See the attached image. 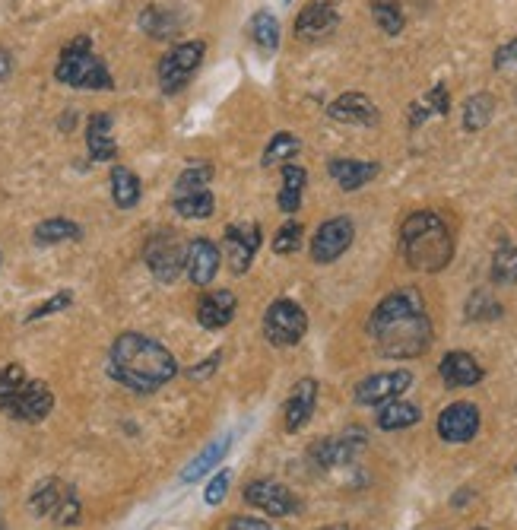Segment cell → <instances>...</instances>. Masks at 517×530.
Here are the masks:
<instances>
[{
	"instance_id": "obj_1",
	"label": "cell",
	"mask_w": 517,
	"mask_h": 530,
	"mask_svg": "<svg viewBox=\"0 0 517 530\" xmlns=\"http://www.w3.org/2000/svg\"><path fill=\"white\" fill-rule=\"evenodd\" d=\"M375 350L387 359H416L432 343V321L419 289H394L368 318Z\"/></svg>"
},
{
	"instance_id": "obj_2",
	"label": "cell",
	"mask_w": 517,
	"mask_h": 530,
	"mask_svg": "<svg viewBox=\"0 0 517 530\" xmlns=\"http://www.w3.org/2000/svg\"><path fill=\"white\" fill-rule=\"evenodd\" d=\"M108 375L134 394H153L178 375V362L159 340L127 331L112 343Z\"/></svg>"
},
{
	"instance_id": "obj_3",
	"label": "cell",
	"mask_w": 517,
	"mask_h": 530,
	"mask_svg": "<svg viewBox=\"0 0 517 530\" xmlns=\"http://www.w3.org/2000/svg\"><path fill=\"white\" fill-rule=\"evenodd\" d=\"M400 254L406 267L422 273L445 270L454 258V239L445 226V219L432 210L410 213L400 226Z\"/></svg>"
},
{
	"instance_id": "obj_4",
	"label": "cell",
	"mask_w": 517,
	"mask_h": 530,
	"mask_svg": "<svg viewBox=\"0 0 517 530\" xmlns=\"http://www.w3.org/2000/svg\"><path fill=\"white\" fill-rule=\"evenodd\" d=\"M54 77H58V83H64V86L96 89V93H105V89L115 86L112 73H108L99 54L92 51V42L86 39V35H77V39L61 51L58 67H54Z\"/></svg>"
},
{
	"instance_id": "obj_5",
	"label": "cell",
	"mask_w": 517,
	"mask_h": 530,
	"mask_svg": "<svg viewBox=\"0 0 517 530\" xmlns=\"http://www.w3.org/2000/svg\"><path fill=\"white\" fill-rule=\"evenodd\" d=\"M29 508L32 515L39 518H51L54 524H77L80 521V499L70 486H64L61 480H45L32 489L29 496Z\"/></svg>"
},
{
	"instance_id": "obj_6",
	"label": "cell",
	"mask_w": 517,
	"mask_h": 530,
	"mask_svg": "<svg viewBox=\"0 0 517 530\" xmlns=\"http://www.w3.org/2000/svg\"><path fill=\"white\" fill-rule=\"evenodd\" d=\"M203 54H207V45L203 42H184L165 54L159 61V89L165 96H175L191 83V77L203 64Z\"/></svg>"
},
{
	"instance_id": "obj_7",
	"label": "cell",
	"mask_w": 517,
	"mask_h": 530,
	"mask_svg": "<svg viewBox=\"0 0 517 530\" xmlns=\"http://www.w3.org/2000/svg\"><path fill=\"white\" fill-rule=\"evenodd\" d=\"M308 331V315L299 302L276 299L264 312V337L273 346H295Z\"/></svg>"
},
{
	"instance_id": "obj_8",
	"label": "cell",
	"mask_w": 517,
	"mask_h": 530,
	"mask_svg": "<svg viewBox=\"0 0 517 530\" xmlns=\"http://www.w3.org/2000/svg\"><path fill=\"white\" fill-rule=\"evenodd\" d=\"M356 239V223L349 216H334L318 226L315 239H311V261L315 264H334L337 258L349 251Z\"/></svg>"
},
{
	"instance_id": "obj_9",
	"label": "cell",
	"mask_w": 517,
	"mask_h": 530,
	"mask_svg": "<svg viewBox=\"0 0 517 530\" xmlns=\"http://www.w3.org/2000/svg\"><path fill=\"white\" fill-rule=\"evenodd\" d=\"M54 407V394L48 385H42V381H23V388L16 391L4 407L10 419H20V423H42V419L51 413Z\"/></svg>"
},
{
	"instance_id": "obj_10",
	"label": "cell",
	"mask_w": 517,
	"mask_h": 530,
	"mask_svg": "<svg viewBox=\"0 0 517 530\" xmlns=\"http://www.w3.org/2000/svg\"><path fill=\"white\" fill-rule=\"evenodd\" d=\"M413 385V375L406 369H397V372H378V375H368L362 378L353 397L359 407H381L387 400H397L406 388Z\"/></svg>"
},
{
	"instance_id": "obj_11",
	"label": "cell",
	"mask_w": 517,
	"mask_h": 530,
	"mask_svg": "<svg viewBox=\"0 0 517 530\" xmlns=\"http://www.w3.org/2000/svg\"><path fill=\"white\" fill-rule=\"evenodd\" d=\"M479 432V410L470 400H457L438 413V438L448 445H467Z\"/></svg>"
},
{
	"instance_id": "obj_12",
	"label": "cell",
	"mask_w": 517,
	"mask_h": 530,
	"mask_svg": "<svg viewBox=\"0 0 517 530\" xmlns=\"http://www.w3.org/2000/svg\"><path fill=\"white\" fill-rule=\"evenodd\" d=\"M143 261L159 283H175L184 270V251L172 235H156V239L146 242Z\"/></svg>"
},
{
	"instance_id": "obj_13",
	"label": "cell",
	"mask_w": 517,
	"mask_h": 530,
	"mask_svg": "<svg viewBox=\"0 0 517 530\" xmlns=\"http://www.w3.org/2000/svg\"><path fill=\"white\" fill-rule=\"evenodd\" d=\"M245 502L254 505V508H261L264 515L270 518H286L292 515L295 508H299V502H295L292 492L283 486V483H276V480H254L245 486Z\"/></svg>"
},
{
	"instance_id": "obj_14",
	"label": "cell",
	"mask_w": 517,
	"mask_h": 530,
	"mask_svg": "<svg viewBox=\"0 0 517 530\" xmlns=\"http://www.w3.org/2000/svg\"><path fill=\"white\" fill-rule=\"evenodd\" d=\"M257 248H261V226L257 223H238L226 229V251H229V267L232 273H248Z\"/></svg>"
},
{
	"instance_id": "obj_15",
	"label": "cell",
	"mask_w": 517,
	"mask_h": 530,
	"mask_svg": "<svg viewBox=\"0 0 517 530\" xmlns=\"http://www.w3.org/2000/svg\"><path fill=\"white\" fill-rule=\"evenodd\" d=\"M184 273L194 286H207L219 273V248L210 239H194L184 248Z\"/></svg>"
},
{
	"instance_id": "obj_16",
	"label": "cell",
	"mask_w": 517,
	"mask_h": 530,
	"mask_svg": "<svg viewBox=\"0 0 517 530\" xmlns=\"http://www.w3.org/2000/svg\"><path fill=\"white\" fill-rule=\"evenodd\" d=\"M337 7L330 4V0H311L305 4V10L299 13V20H295V35L305 42H315V39H324L337 29Z\"/></svg>"
},
{
	"instance_id": "obj_17",
	"label": "cell",
	"mask_w": 517,
	"mask_h": 530,
	"mask_svg": "<svg viewBox=\"0 0 517 530\" xmlns=\"http://www.w3.org/2000/svg\"><path fill=\"white\" fill-rule=\"evenodd\" d=\"M315 407H318V381L315 378H302L295 381V388L286 400V432H299L308 426V419L315 416Z\"/></svg>"
},
{
	"instance_id": "obj_18",
	"label": "cell",
	"mask_w": 517,
	"mask_h": 530,
	"mask_svg": "<svg viewBox=\"0 0 517 530\" xmlns=\"http://www.w3.org/2000/svg\"><path fill=\"white\" fill-rule=\"evenodd\" d=\"M235 308H238V299L232 289L203 292L197 302V321L200 327H207V331H219V327H226L235 318Z\"/></svg>"
},
{
	"instance_id": "obj_19",
	"label": "cell",
	"mask_w": 517,
	"mask_h": 530,
	"mask_svg": "<svg viewBox=\"0 0 517 530\" xmlns=\"http://www.w3.org/2000/svg\"><path fill=\"white\" fill-rule=\"evenodd\" d=\"M438 375H441V381H445L451 391L473 388V385H479V381H483V365H479L470 353L454 350V353H448L445 359L438 362Z\"/></svg>"
},
{
	"instance_id": "obj_20",
	"label": "cell",
	"mask_w": 517,
	"mask_h": 530,
	"mask_svg": "<svg viewBox=\"0 0 517 530\" xmlns=\"http://www.w3.org/2000/svg\"><path fill=\"white\" fill-rule=\"evenodd\" d=\"M327 115L340 124H359V127H375L378 124V105L362 96V93H343L340 99L330 102Z\"/></svg>"
},
{
	"instance_id": "obj_21",
	"label": "cell",
	"mask_w": 517,
	"mask_h": 530,
	"mask_svg": "<svg viewBox=\"0 0 517 530\" xmlns=\"http://www.w3.org/2000/svg\"><path fill=\"white\" fill-rule=\"evenodd\" d=\"M365 445V435L362 432H349V435H340V438H324L315 448H311V461L318 467H340V464H349L362 451Z\"/></svg>"
},
{
	"instance_id": "obj_22",
	"label": "cell",
	"mask_w": 517,
	"mask_h": 530,
	"mask_svg": "<svg viewBox=\"0 0 517 530\" xmlns=\"http://www.w3.org/2000/svg\"><path fill=\"white\" fill-rule=\"evenodd\" d=\"M86 150L92 162H112L118 156V143L112 140V115L96 112L86 124Z\"/></svg>"
},
{
	"instance_id": "obj_23",
	"label": "cell",
	"mask_w": 517,
	"mask_h": 530,
	"mask_svg": "<svg viewBox=\"0 0 517 530\" xmlns=\"http://www.w3.org/2000/svg\"><path fill=\"white\" fill-rule=\"evenodd\" d=\"M327 172L349 194V191L365 188L368 181H372L381 172V166H378V162H362V159H330Z\"/></svg>"
},
{
	"instance_id": "obj_24",
	"label": "cell",
	"mask_w": 517,
	"mask_h": 530,
	"mask_svg": "<svg viewBox=\"0 0 517 530\" xmlns=\"http://www.w3.org/2000/svg\"><path fill=\"white\" fill-rule=\"evenodd\" d=\"M422 419V413H419V407L416 404H410V400H387V404H381L378 407V429H384V432H400V429H410V426H416Z\"/></svg>"
},
{
	"instance_id": "obj_25",
	"label": "cell",
	"mask_w": 517,
	"mask_h": 530,
	"mask_svg": "<svg viewBox=\"0 0 517 530\" xmlns=\"http://www.w3.org/2000/svg\"><path fill=\"white\" fill-rule=\"evenodd\" d=\"M305 185H308V172L302 166H295V162H286L283 166V188L280 197H276V204H280L283 213H299L302 207V197H305Z\"/></svg>"
},
{
	"instance_id": "obj_26",
	"label": "cell",
	"mask_w": 517,
	"mask_h": 530,
	"mask_svg": "<svg viewBox=\"0 0 517 530\" xmlns=\"http://www.w3.org/2000/svg\"><path fill=\"white\" fill-rule=\"evenodd\" d=\"M229 442H232V435H223V438H219V442H213L210 448H203L197 458L188 464V470L181 473V480H184V483H197L200 477H207L210 470H216L219 461H223L226 454H229Z\"/></svg>"
},
{
	"instance_id": "obj_27",
	"label": "cell",
	"mask_w": 517,
	"mask_h": 530,
	"mask_svg": "<svg viewBox=\"0 0 517 530\" xmlns=\"http://www.w3.org/2000/svg\"><path fill=\"white\" fill-rule=\"evenodd\" d=\"M172 204H175V213L184 216V219H210L213 210H216V200H213V194L207 188L175 194Z\"/></svg>"
},
{
	"instance_id": "obj_28",
	"label": "cell",
	"mask_w": 517,
	"mask_h": 530,
	"mask_svg": "<svg viewBox=\"0 0 517 530\" xmlns=\"http://www.w3.org/2000/svg\"><path fill=\"white\" fill-rule=\"evenodd\" d=\"M83 229L77 223H70L64 216L45 219V223L35 226V245H61V242H77Z\"/></svg>"
},
{
	"instance_id": "obj_29",
	"label": "cell",
	"mask_w": 517,
	"mask_h": 530,
	"mask_svg": "<svg viewBox=\"0 0 517 530\" xmlns=\"http://www.w3.org/2000/svg\"><path fill=\"white\" fill-rule=\"evenodd\" d=\"M112 197L121 210H131L140 200V178L131 169L115 166L112 169Z\"/></svg>"
},
{
	"instance_id": "obj_30",
	"label": "cell",
	"mask_w": 517,
	"mask_h": 530,
	"mask_svg": "<svg viewBox=\"0 0 517 530\" xmlns=\"http://www.w3.org/2000/svg\"><path fill=\"white\" fill-rule=\"evenodd\" d=\"M492 283L495 286H514L517 283V245L502 242L492 254Z\"/></svg>"
},
{
	"instance_id": "obj_31",
	"label": "cell",
	"mask_w": 517,
	"mask_h": 530,
	"mask_svg": "<svg viewBox=\"0 0 517 530\" xmlns=\"http://www.w3.org/2000/svg\"><path fill=\"white\" fill-rule=\"evenodd\" d=\"M251 39L264 51H276L280 48V20L270 10H257L251 16Z\"/></svg>"
},
{
	"instance_id": "obj_32",
	"label": "cell",
	"mask_w": 517,
	"mask_h": 530,
	"mask_svg": "<svg viewBox=\"0 0 517 530\" xmlns=\"http://www.w3.org/2000/svg\"><path fill=\"white\" fill-rule=\"evenodd\" d=\"M368 7H372V16L375 23L384 35H400L403 26H406V16H403V7L397 0H368Z\"/></svg>"
},
{
	"instance_id": "obj_33",
	"label": "cell",
	"mask_w": 517,
	"mask_h": 530,
	"mask_svg": "<svg viewBox=\"0 0 517 530\" xmlns=\"http://www.w3.org/2000/svg\"><path fill=\"white\" fill-rule=\"evenodd\" d=\"M495 115V99L489 93H476L464 102V127L467 131H483Z\"/></svg>"
},
{
	"instance_id": "obj_34",
	"label": "cell",
	"mask_w": 517,
	"mask_h": 530,
	"mask_svg": "<svg viewBox=\"0 0 517 530\" xmlns=\"http://www.w3.org/2000/svg\"><path fill=\"white\" fill-rule=\"evenodd\" d=\"M140 26H143V32H150L153 39H172V35L178 32L175 13L159 10V7H146V10L140 13Z\"/></svg>"
},
{
	"instance_id": "obj_35",
	"label": "cell",
	"mask_w": 517,
	"mask_h": 530,
	"mask_svg": "<svg viewBox=\"0 0 517 530\" xmlns=\"http://www.w3.org/2000/svg\"><path fill=\"white\" fill-rule=\"evenodd\" d=\"M299 150H302V140L295 137V134H273L270 137V143H267V150H264V156H261V162L264 166H276V162H289L292 156H299Z\"/></svg>"
},
{
	"instance_id": "obj_36",
	"label": "cell",
	"mask_w": 517,
	"mask_h": 530,
	"mask_svg": "<svg viewBox=\"0 0 517 530\" xmlns=\"http://www.w3.org/2000/svg\"><path fill=\"white\" fill-rule=\"evenodd\" d=\"M467 318L470 321H495V318H502V305L492 299V292L476 289L467 299Z\"/></svg>"
},
{
	"instance_id": "obj_37",
	"label": "cell",
	"mask_w": 517,
	"mask_h": 530,
	"mask_svg": "<svg viewBox=\"0 0 517 530\" xmlns=\"http://www.w3.org/2000/svg\"><path fill=\"white\" fill-rule=\"evenodd\" d=\"M210 178H213V166H210V162H191V166L178 175V181H175V194L207 188V181H210Z\"/></svg>"
},
{
	"instance_id": "obj_38",
	"label": "cell",
	"mask_w": 517,
	"mask_h": 530,
	"mask_svg": "<svg viewBox=\"0 0 517 530\" xmlns=\"http://www.w3.org/2000/svg\"><path fill=\"white\" fill-rule=\"evenodd\" d=\"M302 235H305V229H302L299 219H289V223H283L280 232L273 235V251H276V254L299 251V248H302Z\"/></svg>"
},
{
	"instance_id": "obj_39",
	"label": "cell",
	"mask_w": 517,
	"mask_h": 530,
	"mask_svg": "<svg viewBox=\"0 0 517 530\" xmlns=\"http://www.w3.org/2000/svg\"><path fill=\"white\" fill-rule=\"evenodd\" d=\"M23 381H26L23 365H7V369L0 372V407H4L7 400L23 388Z\"/></svg>"
},
{
	"instance_id": "obj_40",
	"label": "cell",
	"mask_w": 517,
	"mask_h": 530,
	"mask_svg": "<svg viewBox=\"0 0 517 530\" xmlns=\"http://www.w3.org/2000/svg\"><path fill=\"white\" fill-rule=\"evenodd\" d=\"M70 302H73V292H70V289L54 292V296H51V299H45L39 308H32L26 321H42V318H48V315H54V312H64V308H67Z\"/></svg>"
},
{
	"instance_id": "obj_41",
	"label": "cell",
	"mask_w": 517,
	"mask_h": 530,
	"mask_svg": "<svg viewBox=\"0 0 517 530\" xmlns=\"http://www.w3.org/2000/svg\"><path fill=\"white\" fill-rule=\"evenodd\" d=\"M229 483H232V470H219L216 477L210 480L207 492H203V499H207V505H219L226 499V492H229Z\"/></svg>"
},
{
	"instance_id": "obj_42",
	"label": "cell",
	"mask_w": 517,
	"mask_h": 530,
	"mask_svg": "<svg viewBox=\"0 0 517 530\" xmlns=\"http://www.w3.org/2000/svg\"><path fill=\"white\" fill-rule=\"evenodd\" d=\"M426 102V108L432 115H448L451 112V96H448V86L445 83H438L435 89H429V96L422 99Z\"/></svg>"
},
{
	"instance_id": "obj_43",
	"label": "cell",
	"mask_w": 517,
	"mask_h": 530,
	"mask_svg": "<svg viewBox=\"0 0 517 530\" xmlns=\"http://www.w3.org/2000/svg\"><path fill=\"white\" fill-rule=\"evenodd\" d=\"M495 70L517 73V39H511L508 45H502L495 51Z\"/></svg>"
},
{
	"instance_id": "obj_44",
	"label": "cell",
	"mask_w": 517,
	"mask_h": 530,
	"mask_svg": "<svg viewBox=\"0 0 517 530\" xmlns=\"http://www.w3.org/2000/svg\"><path fill=\"white\" fill-rule=\"evenodd\" d=\"M219 362H223V356L213 353L210 359H203V362H197V365H194V369H188V378H191V381H203V378H210V375L216 372V365H219Z\"/></svg>"
},
{
	"instance_id": "obj_45",
	"label": "cell",
	"mask_w": 517,
	"mask_h": 530,
	"mask_svg": "<svg viewBox=\"0 0 517 530\" xmlns=\"http://www.w3.org/2000/svg\"><path fill=\"white\" fill-rule=\"evenodd\" d=\"M226 530H273V527L261 518H232Z\"/></svg>"
},
{
	"instance_id": "obj_46",
	"label": "cell",
	"mask_w": 517,
	"mask_h": 530,
	"mask_svg": "<svg viewBox=\"0 0 517 530\" xmlns=\"http://www.w3.org/2000/svg\"><path fill=\"white\" fill-rule=\"evenodd\" d=\"M10 67H13V61H10V54H7L4 48H0V80H4V77H7V73H10Z\"/></svg>"
},
{
	"instance_id": "obj_47",
	"label": "cell",
	"mask_w": 517,
	"mask_h": 530,
	"mask_svg": "<svg viewBox=\"0 0 517 530\" xmlns=\"http://www.w3.org/2000/svg\"><path fill=\"white\" fill-rule=\"evenodd\" d=\"M473 530H486V527H473Z\"/></svg>"
}]
</instances>
